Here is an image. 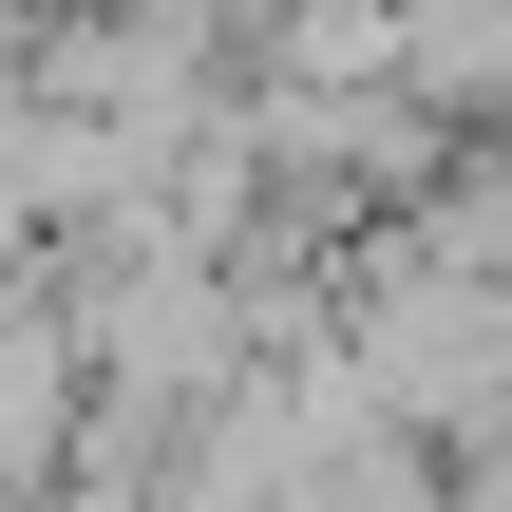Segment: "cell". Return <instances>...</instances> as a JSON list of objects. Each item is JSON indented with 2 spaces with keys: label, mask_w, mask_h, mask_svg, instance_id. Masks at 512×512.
Masks as SVG:
<instances>
[{
  "label": "cell",
  "mask_w": 512,
  "mask_h": 512,
  "mask_svg": "<svg viewBox=\"0 0 512 512\" xmlns=\"http://www.w3.org/2000/svg\"><path fill=\"white\" fill-rule=\"evenodd\" d=\"M399 95L437 133H494L512 114V0H399Z\"/></svg>",
  "instance_id": "obj_1"
},
{
  "label": "cell",
  "mask_w": 512,
  "mask_h": 512,
  "mask_svg": "<svg viewBox=\"0 0 512 512\" xmlns=\"http://www.w3.org/2000/svg\"><path fill=\"white\" fill-rule=\"evenodd\" d=\"M228 76H399V0H247V57Z\"/></svg>",
  "instance_id": "obj_2"
}]
</instances>
